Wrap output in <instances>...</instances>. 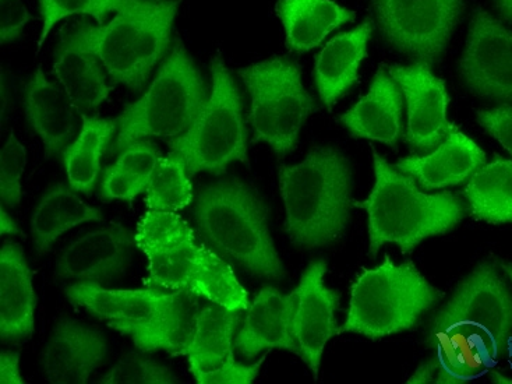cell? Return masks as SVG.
Masks as SVG:
<instances>
[{
    "label": "cell",
    "instance_id": "obj_8",
    "mask_svg": "<svg viewBox=\"0 0 512 384\" xmlns=\"http://www.w3.org/2000/svg\"><path fill=\"white\" fill-rule=\"evenodd\" d=\"M443 294L412 262L395 264L390 256L376 269H363L352 285L351 305L338 334L369 338L391 336L411 329Z\"/></svg>",
    "mask_w": 512,
    "mask_h": 384
},
{
    "label": "cell",
    "instance_id": "obj_9",
    "mask_svg": "<svg viewBox=\"0 0 512 384\" xmlns=\"http://www.w3.org/2000/svg\"><path fill=\"white\" fill-rule=\"evenodd\" d=\"M211 76L213 90L196 121L185 133L168 140L172 153L185 161L189 176L221 175L235 161L249 165L242 97L220 55L211 61Z\"/></svg>",
    "mask_w": 512,
    "mask_h": 384
},
{
    "label": "cell",
    "instance_id": "obj_21",
    "mask_svg": "<svg viewBox=\"0 0 512 384\" xmlns=\"http://www.w3.org/2000/svg\"><path fill=\"white\" fill-rule=\"evenodd\" d=\"M37 295L33 274L20 245L3 243L0 253V337L2 341L33 336Z\"/></svg>",
    "mask_w": 512,
    "mask_h": 384
},
{
    "label": "cell",
    "instance_id": "obj_24",
    "mask_svg": "<svg viewBox=\"0 0 512 384\" xmlns=\"http://www.w3.org/2000/svg\"><path fill=\"white\" fill-rule=\"evenodd\" d=\"M372 31V23L366 21L351 33L335 37L317 56L314 77L321 100L328 108L333 107L355 83L360 62L367 55V41Z\"/></svg>",
    "mask_w": 512,
    "mask_h": 384
},
{
    "label": "cell",
    "instance_id": "obj_3",
    "mask_svg": "<svg viewBox=\"0 0 512 384\" xmlns=\"http://www.w3.org/2000/svg\"><path fill=\"white\" fill-rule=\"evenodd\" d=\"M65 292L73 304L132 338L141 352L185 355L199 316L200 297L185 290H108L101 284L80 281L66 287Z\"/></svg>",
    "mask_w": 512,
    "mask_h": 384
},
{
    "label": "cell",
    "instance_id": "obj_43",
    "mask_svg": "<svg viewBox=\"0 0 512 384\" xmlns=\"http://www.w3.org/2000/svg\"><path fill=\"white\" fill-rule=\"evenodd\" d=\"M503 19L512 21V0H494Z\"/></svg>",
    "mask_w": 512,
    "mask_h": 384
},
{
    "label": "cell",
    "instance_id": "obj_22",
    "mask_svg": "<svg viewBox=\"0 0 512 384\" xmlns=\"http://www.w3.org/2000/svg\"><path fill=\"white\" fill-rule=\"evenodd\" d=\"M486 155L464 133H448L443 143L426 157L402 158L395 168L413 176L425 189H443L471 178L485 164Z\"/></svg>",
    "mask_w": 512,
    "mask_h": 384
},
{
    "label": "cell",
    "instance_id": "obj_7",
    "mask_svg": "<svg viewBox=\"0 0 512 384\" xmlns=\"http://www.w3.org/2000/svg\"><path fill=\"white\" fill-rule=\"evenodd\" d=\"M208 98L206 81L183 42L176 38L172 54L147 93L114 119L118 133L109 154L122 153L130 144L148 137L182 135L196 121Z\"/></svg>",
    "mask_w": 512,
    "mask_h": 384
},
{
    "label": "cell",
    "instance_id": "obj_4",
    "mask_svg": "<svg viewBox=\"0 0 512 384\" xmlns=\"http://www.w3.org/2000/svg\"><path fill=\"white\" fill-rule=\"evenodd\" d=\"M285 231L295 246L321 248L344 232L352 200V171L333 147H316L296 165H281Z\"/></svg>",
    "mask_w": 512,
    "mask_h": 384
},
{
    "label": "cell",
    "instance_id": "obj_15",
    "mask_svg": "<svg viewBox=\"0 0 512 384\" xmlns=\"http://www.w3.org/2000/svg\"><path fill=\"white\" fill-rule=\"evenodd\" d=\"M136 246V235L123 225L90 232L63 250L56 276L77 283H112L129 267Z\"/></svg>",
    "mask_w": 512,
    "mask_h": 384
},
{
    "label": "cell",
    "instance_id": "obj_14",
    "mask_svg": "<svg viewBox=\"0 0 512 384\" xmlns=\"http://www.w3.org/2000/svg\"><path fill=\"white\" fill-rule=\"evenodd\" d=\"M426 63L390 66L388 73L408 101L406 142L412 149L432 150L446 139L454 126L447 121L448 94L444 80L437 79Z\"/></svg>",
    "mask_w": 512,
    "mask_h": 384
},
{
    "label": "cell",
    "instance_id": "obj_10",
    "mask_svg": "<svg viewBox=\"0 0 512 384\" xmlns=\"http://www.w3.org/2000/svg\"><path fill=\"white\" fill-rule=\"evenodd\" d=\"M238 75L252 95L253 144L267 143L280 157L291 153L307 118L317 111L298 63L273 58L239 69Z\"/></svg>",
    "mask_w": 512,
    "mask_h": 384
},
{
    "label": "cell",
    "instance_id": "obj_16",
    "mask_svg": "<svg viewBox=\"0 0 512 384\" xmlns=\"http://www.w3.org/2000/svg\"><path fill=\"white\" fill-rule=\"evenodd\" d=\"M326 260H317L307 267L300 278L298 302L293 315V336L302 359L312 369L314 379L319 376L321 357L327 341L337 336L335 310L340 294L324 285Z\"/></svg>",
    "mask_w": 512,
    "mask_h": 384
},
{
    "label": "cell",
    "instance_id": "obj_31",
    "mask_svg": "<svg viewBox=\"0 0 512 384\" xmlns=\"http://www.w3.org/2000/svg\"><path fill=\"white\" fill-rule=\"evenodd\" d=\"M185 161L178 154L162 157L147 188V207L150 211L178 213L192 203L193 189Z\"/></svg>",
    "mask_w": 512,
    "mask_h": 384
},
{
    "label": "cell",
    "instance_id": "obj_2",
    "mask_svg": "<svg viewBox=\"0 0 512 384\" xmlns=\"http://www.w3.org/2000/svg\"><path fill=\"white\" fill-rule=\"evenodd\" d=\"M182 0H141L108 24L81 21L62 34V44L100 59L116 83L140 93L171 45L173 20Z\"/></svg>",
    "mask_w": 512,
    "mask_h": 384
},
{
    "label": "cell",
    "instance_id": "obj_17",
    "mask_svg": "<svg viewBox=\"0 0 512 384\" xmlns=\"http://www.w3.org/2000/svg\"><path fill=\"white\" fill-rule=\"evenodd\" d=\"M107 337L74 319H62L52 330L42 371L49 383L84 384L108 357Z\"/></svg>",
    "mask_w": 512,
    "mask_h": 384
},
{
    "label": "cell",
    "instance_id": "obj_29",
    "mask_svg": "<svg viewBox=\"0 0 512 384\" xmlns=\"http://www.w3.org/2000/svg\"><path fill=\"white\" fill-rule=\"evenodd\" d=\"M80 135L65 151L67 179L73 190L93 192L101 171V161L112 137L118 133L115 121L81 114Z\"/></svg>",
    "mask_w": 512,
    "mask_h": 384
},
{
    "label": "cell",
    "instance_id": "obj_12",
    "mask_svg": "<svg viewBox=\"0 0 512 384\" xmlns=\"http://www.w3.org/2000/svg\"><path fill=\"white\" fill-rule=\"evenodd\" d=\"M459 323L482 327L506 345L512 334V294L496 264H480L459 284L434 316L432 330Z\"/></svg>",
    "mask_w": 512,
    "mask_h": 384
},
{
    "label": "cell",
    "instance_id": "obj_23",
    "mask_svg": "<svg viewBox=\"0 0 512 384\" xmlns=\"http://www.w3.org/2000/svg\"><path fill=\"white\" fill-rule=\"evenodd\" d=\"M402 93L383 69L374 77L369 94L342 115L340 121L352 135L397 146L401 135Z\"/></svg>",
    "mask_w": 512,
    "mask_h": 384
},
{
    "label": "cell",
    "instance_id": "obj_13",
    "mask_svg": "<svg viewBox=\"0 0 512 384\" xmlns=\"http://www.w3.org/2000/svg\"><path fill=\"white\" fill-rule=\"evenodd\" d=\"M461 75L480 97L512 102V30L483 9L473 13Z\"/></svg>",
    "mask_w": 512,
    "mask_h": 384
},
{
    "label": "cell",
    "instance_id": "obj_40",
    "mask_svg": "<svg viewBox=\"0 0 512 384\" xmlns=\"http://www.w3.org/2000/svg\"><path fill=\"white\" fill-rule=\"evenodd\" d=\"M20 354L16 351H2L0 354V383L24 384L19 371Z\"/></svg>",
    "mask_w": 512,
    "mask_h": 384
},
{
    "label": "cell",
    "instance_id": "obj_34",
    "mask_svg": "<svg viewBox=\"0 0 512 384\" xmlns=\"http://www.w3.org/2000/svg\"><path fill=\"white\" fill-rule=\"evenodd\" d=\"M27 164V151L10 133L0 155V199L2 204L9 209L19 206L21 203V176Z\"/></svg>",
    "mask_w": 512,
    "mask_h": 384
},
{
    "label": "cell",
    "instance_id": "obj_32",
    "mask_svg": "<svg viewBox=\"0 0 512 384\" xmlns=\"http://www.w3.org/2000/svg\"><path fill=\"white\" fill-rule=\"evenodd\" d=\"M141 0H40L41 14L44 17L37 54L47 40L49 31L59 20L72 14H90L97 23L104 24L112 12H120L127 6L137 5Z\"/></svg>",
    "mask_w": 512,
    "mask_h": 384
},
{
    "label": "cell",
    "instance_id": "obj_37",
    "mask_svg": "<svg viewBox=\"0 0 512 384\" xmlns=\"http://www.w3.org/2000/svg\"><path fill=\"white\" fill-rule=\"evenodd\" d=\"M35 20L23 0H0V41L2 44L19 40L28 21Z\"/></svg>",
    "mask_w": 512,
    "mask_h": 384
},
{
    "label": "cell",
    "instance_id": "obj_33",
    "mask_svg": "<svg viewBox=\"0 0 512 384\" xmlns=\"http://www.w3.org/2000/svg\"><path fill=\"white\" fill-rule=\"evenodd\" d=\"M101 384H176L179 379L168 366L137 354L126 355L100 380Z\"/></svg>",
    "mask_w": 512,
    "mask_h": 384
},
{
    "label": "cell",
    "instance_id": "obj_44",
    "mask_svg": "<svg viewBox=\"0 0 512 384\" xmlns=\"http://www.w3.org/2000/svg\"><path fill=\"white\" fill-rule=\"evenodd\" d=\"M6 104H7V98H6L5 72H3V70H2V119H5Z\"/></svg>",
    "mask_w": 512,
    "mask_h": 384
},
{
    "label": "cell",
    "instance_id": "obj_45",
    "mask_svg": "<svg viewBox=\"0 0 512 384\" xmlns=\"http://www.w3.org/2000/svg\"><path fill=\"white\" fill-rule=\"evenodd\" d=\"M501 269L507 274V277L510 278L512 283V262L501 263Z\"/></svg>",
    "mask_w": 512,
    "mask_h": 384
},
{
    "label": "cell",
    "instance_id": "obj_18",
    "mask_svg": "<svg viewBox=\"0 0 512 384\" xmlns=\"http://www.w3.org/2000/svg\"><path fill=\"white\" fill-rule=\"evenodd\" d=\"M436 337V383H465L493 372L503 345L482 327L451 324L434 330Z\"/></svg>",
    "mask_w": 512,
    "mask_h": 384
},
{
    "label": "cell",
    "instance_id": "obj_11",
    "mask_svg": "<svg viewBox=\"0 0 512 384\" xmlns=\"http://www.w3.org/2000/svg\"><path fill=\"white\" fill-rule=\"evenodd\" d=\"M464 6V0H374L386 40L429 66L444 55Z\"/></svg>",
    "mask_w": 512,
    "mask_h": 384
},
{
    "label": "cell",
    "instance_id": "obj_35",
    "mask_svg": "<svg viewBox=\"0 0 512 384\" xmlns=\"http://www.w3.org/2000/svg\"><path fill=\"white\" fill-rule=\"evenodd\" d=\"M161 158L162 154L157 146L148 140H140L126 147L119 154L115 165L120 171L129 175L137 183L141 192H144L150 185Z\"/></svg>",
    "mask_w": 512,
    "mask_h": 384
},
{
    "label": "cell",
    "instance_id": "obj_19",
    "mask_svg": "<svg viewBox=\"0 0 512 384\" xmlns=\"http://www.w3.org/2000/svg\"><path fill=\"white\" fill-rule=\"evenodd\" d=\"M298 290L282 295L277 288L264 287L247 309L245 323L235 340V348L246 359H252L263 350L282 348L302 358V352L293 336Z\"/></svg>",
    "mask_w": 512,
    "mask_h": 384
},
{
    "label": "cell",
    "instance_id": "obj_20",
    "mask_svg": "<svg viewBox=\"0 0 512 384\" xmlns=\"http://www.w3.org/2000/svg\"><path fill=\"white\" fill-rule=\"evenodd\" d=\"M24 109L31 128L44 142L47 158L59 155L72 144L79 130V108L66 91L47 79L41 66L28 80Z\"/></svg>",
    "mask_w": 512,
    "mask_h": 384
},
{
    "label": "cell",
    "instance_id": "obj_5",
    "mask_svg": "<svg viewBox=\"0 0 512 384\" xmlns=\"http://www.w3.org/2000/svg\"><path fill=\"white\" fill-rule=\"evenodd\" d=\"M376 183L365 202L353 206L369 214V255L384 243H397L409 253L429 236L453 230L465 216L461 200L451 192L427 195L413 176L395 169L373 149Z\"/></svg>",
    "mask_w": 512,
    "mask_h": 384
},
{
    "label": "cell",
    "instance_id": "obj_41",
    "mask_svg": "<svg viewBox=\"0 0 512 384\" xmlns=\"http://www.w3.org/2000/svg\"><path fill=\"white\" fill-rule=\"evenodd\" d=\"M437 376V362L436 359H430V361L425 362L416 369V372L413 373L411 379L408 380V383H429L432 382L434 378Z\"/></svg>",
    "mask_w": 512,
    "mask_h": 384
},
{
    "label": "cell",
    "instance_id": "obj_36",
    "mask_svg": "<svg viewBox=\"0 0 512 384\" xmlns=\"http://www.w3.org/2000/svg\"><path fill=\"white\" fill-rule=\"evenodd\" d=\"M267 355H264L259 362L254 365L245 366L235 361V358L228 361L227 364L215 371L201 373L196 376L197 383L200 384H250L259 375L261 365L266 361Z\"/></svg>",
    "mask_w": 512,
    "mask_h": 384
},
{
    "label": "cell",
    "instance_id": "obj_27",
    "mask_svg": "<svg viewBox=\"0 0 512 384\" xmlns=\"http://www.w3.org/2000/svg\"><path fill=\"white\" fill-rule=\"evenodd\" d=\"M88 221H104L100 210L88 206L62 183L45 193L31 217L35 250L42 256L65 232Z\"/></svg>",
    "mask_w": 512,
    "mask_h": 384
},
{
    "label": "cell",
    "instance_id": "obj_30",
    "mask_svg": "<svg viewBox=\"0 0 512 384\" xmlns=\"http://www.w3.org/2000/svg\"><path fill=\"white\" fill-rule=\"evenodd\" d=\"M473 216L489 224H512V161L497 158L471 176L465 188Z\"/></svg>",
    "mask_w": 512,
    "mask_h": 384
},
{
    "label": "cell",
    "instance_id": "obj_25",
    "mask_svg": "<svg viewBox=\"0 0 512 384\" xmlns=\"http://www.w3.org/2000/svg\"><path fill=\"white\" fill-rule=\"evenodd\" d=\"M277 14L284 23L286 44L295 52L319 47L331 31L355 20V13L331 0H280Z\"/></svg>",
    "mask_w": 512,
    "mask_h": 384
},
{
    "label": "cell",
    "instance_id": "obj_6",
    "mask_svg": "<svg viewBox=\"0 0 512 384\" xmlns=\"http://www.w3.org/2000/svg\"><path fill=\"white\" fill-rule=\"evenodd\" d=\"M201 235L218 255L250 273L281 281L285 267L268 230V210L259 193L236 178L201 190L194 209Z\"/></svg>",
    "mask_w": 512,
    "mask_h": 384
},
{
    "label": "cell",
    "instance_id": "obj_1",
    "mask_svg": "<svg viewBox=\"0 0 512 384\" xmlns=\"http://www.w3.org/2000/svg\"><path fill=\"white\" fill-rule=\"evenodd\" d=\"M136 241L148 259V287L185 290L227 309H249V295L232 267L175 213L148 211L137 225Z\"/></svg>",
    "mask_w": 512,
    "mask_h": 384
},
{
    "label": "cell",
    "instance_id": "obj_28",
    "mask_svg": "<svg viewBox=\"0 0 512 384\" xmlns=\"http://www.w3.org/2000/svg\"><path fill=\"white\" fill-rule=\"evenodd\" d=\"M104 69L100 59L90 52L62 42L56 48L54 73L70 100L81 111H94L114 90L107 84Z\"/></svg>",
    "mask_w": 512,
    "mask_h": 384
},
{
    "label": "cell",
    "instance_id": "obj_26",
    "mask_svg": "<svg viewBox=\"0 0 512 384\" xmlns=\"http://www.w3.org/2000/svg\"><path fill=\"white\" fill-rule=\"evenodd\" d=\"M240 312L217 304L200 310L192 340L185 350L194 378L215 371L233 359L232 338L240 322Z\"/></svg>",
    "mask_w": 512,
    "mask_h": 384
},
{
    "label": "cell",
    "instance_id": "obj_42",
    "mask_svg": "<svg viewBox=\"0 0 512 384\" xmlns=\"http://www.w3.org/2000/svg\"><path fill=\"white\" fill-rule=\"evenodd\" d=\"M0 234L5 235H20L21 232L17 224L14 223L13 218L7 214L6 207L2 204V216H0Z\"/></svg>",
    "mask_w": 512,
    "mask_h": 384
},
{
    "label": "cell",
    "instance_id": "obj_39",
    "mask_svg": "<svg viewBox=\"0 0 512 384\" xmlns=\"http://www.w3.org/2000/svg\"><path fill=\"white\" fill-rule=\"evenodd\" d=\"M141 189L137 183L120 171L116 165L105 169L104 181H102L101 195L107 200H127L132 202L140 195Z\"/></svg>",
    "mask_w": 512,
    "mask_h": 384
},
{
    "label": "cell",
    "instance_id": "obj_38",
    "mask_svg": "<svg viewBox=\"0 0 512 384\" xmlns=\"http://www.w3.org/2000/svg\"><path fill=\"white\" fill-rule=\"evenodd\" d=\"M480 126L494 137L511 154L512 157V107L486 109L478 112Z\"/></svg>",
    "mask_w": 512,
    "mask_h": 384
}]
</instances>
